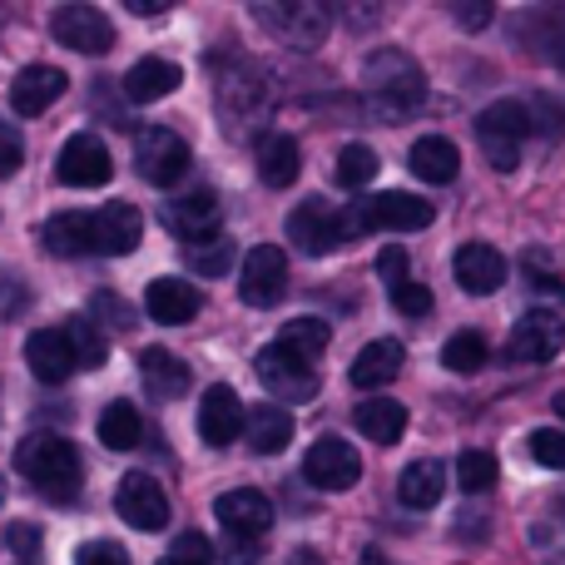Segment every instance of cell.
Returning <instances> with one entry per match:
<instances>
[{"label": "cell", "mask_w": 565, "mask_h": 565, "mask_svg": "<svg viewBox=\"0 0 565 565\" xmlns=\"http://www.w3.org/2000/svg\"><path fill=\"white\" fill-rule=\"evenodd\" d=\"M362 89H367V109L382 125H402L427 99V75L407 50L382 45L362 55Z\"/></svg>", "instance_id": "obj_1"}, {"label": "cell", "mask_w": 565, "mask_h": 565, "mask_svg": "<svg viewBox=\"0 0 565 565\" xmlns=\"http://www.w3.org/2000/svg\"><path fill=\"white\" fill-rule=\"evenodd\" d=\"M15 467L45 501H75L85 487V467H79L75 441L55 437V431H30L15 447Z\"/></svg>", "instance_id": "obj_2"}, {"label": "cell", "mask_w": 565, "mask_h": 565, "mask_svg": "<svg viewBox=\"0 0 565 565\" xmlns=\"http://www.w3.org/2000/svg\"><path fill=\"white\" fill-rule=\"evenodd\" d=\"M218 115H224L228 135H248L254 125H264L268 109H274V89H268V75L254 65V60H228L218 70Z\"/></svg>", "instance_id": "obj_3"}, {"label": "cell", "mask_w": 565, "mask_h": 565, "mask_svg": "<svg viewBox=\"0 0 565 565\" xmlns=\"http://www.w3.org/2000/svg\"><path fill=\"white\" fill-rule=\"evenodd\" d=\"M431 224V204L427 199H412L402 189H387L377 199H362V204L342 209L338 228H342V244L352 234H367V228H382V234H417V228Z\"/></svg>", "instance_id": "obj_4"}, {"label": "cell", "mask_w": 565, "mask_h": 565, "mask_svg": "<svg viewBox=\"0 0 565 565\" xmlns=\"http://www.w3.org/2000/svg\"><path fill=\"white\" fill-rule=\"evenodd\" d=\"M254 20L278 45H292V50H318L332 30V10L322 0H258Z\"/></svg>", "instance_id": "obj_5"}, {"label": "cell", "mask_w": 565, "mask_h": 565, "mask_svg": "<svg viewBox=\"0 0 565 565\" xmlns=\"http://www.w3.org/2000/svg\"><path fill=\"white\" fill-rule=\"evenodd\" d=\"M531 129H536V119H531V109L521 105V99H497V105L481 109L477 139H481V149H487L491 169L511 174V169L521 164V145H526Z\"/></svg>", "instance_id": "obj_6"}, {"label": "cell", "mask_w": 565, "mask_h": 565, "mask_svg": "<svg viewBox=\"0 0 565 565\" xmlns=\"http://www.w3.org/2000/svg\"><path fill=\"white\" fill-rule=\"evenodd\" d=\"M254 372H258V382H264L268 397L298 402V407L318 397V367H312L308 358H298V352H288L282 342H268V348H258Z\"/></svg>", "instance_id": "obj_7"}, {"label": "cell", "mask_w": 565, "mask_h": 565, "mask_svg": "<svg viewBox=\"0 0 565 565\" xmlns=\"http://www.w3.org/2000/svg\"><path fill=\"white\" fill-rule=\"evenodd\" d=\"M135 169H139V179H149L154 189L179 184V179L189 174V145L174 135V129H164V125L139 129V139H135Z\"/></svg>", "instance_id": "obj_8"}, {"label": "cell", "mask_w": 565, "mask_h": 565, "mask_svg": "<svg viewBox=\"0 0 565 565\" xmlns=\"http://www.w3.org/2000/svg\"><path fill=\"white\" fill-rule=\"evenodd\" d=\"M288 292V254L278 244H258L244 254V268H238V298L248 308H274V302Z\"/></svg>", "instance_id": "obj_9"}, {"label": "cell", "mask_w": 565, "mask_h": 565, "mask_svg": "<svg viewBox=\"0 0 565 565\" xmlns=\"http://www.w3.org/2000/svg\"><path fill=\"white\" fill-rule=\"evenodd\" d=\"M565 348V318L556 308H531L516 318V328H511L507 338V358L511 362H551L556 352Z\"/></svg>", "instance_id": "obj_10"}, {"label": "cell", "mask_w": 565, "mask_h": 565, "mask_svg": "<svg viewBox=\"0 0 565 565\" xmlns=\"http://www.w3.org/2000/svg\"><path fill=\"white\" fill-rule=\"evenodd\" d=\"M55 179L70 189H99L115 179V159L95 135H70L55 159Z\"/></svg>", "instance_id": "obj_11"}, {"label": "cell", "mask_w": 565, "mask_h": 565, "mask_svg": "<svg viewBox=\"0 0 565 565\" xmlns=\"http://www.w3.org/2000/svg\"><path fill=\"white\" fill-rule=\"evenodd\" d=\"M302 477L318 491H348V487H358V477H362V457L348 441L322 437V441H312L308 457H302Z\"/></svg>", "instance_id": "obj_12"}, {"label": "cell", "mask_w": 565, "mask_h": 565, "mask_svg": "<svg viewBox=\"0 0 565 565\" xmlns=\"http://www.w3.org/2000/svg\"><path fill=\"white\" fill-rule=\"evenodd\" d=\"M139 238H145V214L135 204H125V199L89 214V254H109V258L135 254Z\"/></svg>", "instance_id": "obj_13"}, {"label": "cell", "mask_w": 565, "mask_h": 565, "mask_svg": "<svg viewBox=\"0 0 565 565\" xmlns=\"http://www.w3.org/2000/svg\"><path fill=\"white\" fill-rule=\"evenodd\" d=\"M50 30H55L60 45L79 50V55H105L115 45V25H109V15L99 6H60Z\"/></svg>", "instance_id": "obj_14"}, {"label": "cell", "mask_w": 565, "mask_h": 565, "mask_svg": "<svg viewBox=\"0 0 565 565\" xmlns=\"http://www.w3.org/2000/svg\"><path fill=\"white\" fill-rule=\"evenodd\" d=\"M115 511L129 521L135 531H164L169 526V497L154 477L145 471H129L115 491Z\"/></svg>", "instance_id": "obj_15"}, {"label": "cell", "mask_w": 565, "mask_h": 565, "mask_svg": "<svg viewBox=\"0 0 565 565\" xmlns=\"http://www.w3.org/2000/svg\"><path fill=\"white\" fill-rule=\"evenodd\" d=\"M214 516L224 521L228 536L258 541V536H268V526H274V501L254 487H238V491H224V497L214 501Z\"/></svg>", "instance_id": "obj_16"}, {"label": "cell", "mask_w": 565, "mask_h": 565, "mask_svg": "<svg viewBox=\"0 0 565 565\" xmlns=\"http://www.w3.org/2000/svg\"><path fill=\"white\" fill-rule=\"evenodd\" d=\"M288 238L312 258L332 254V248L342 244V228H338V214H332L328 199H308V204L292 209L288 214Z\"/></svg>", "instance_id": "obj_17"}, {"label": "cell", "mask_w": 565, "mask_h": 565, "mask_svg": "<svg viewBox=\"0 0 565 565\" xmlns=\"http://www.w3.org/2000/svg\"><path fill=\"white\" fill-rule=\"evenodd\" d=\"M199 308H204V292H199L189 278H154L145 288V312L154 322H164V328H184V322H194Z\"/></svg>", "instance_id": "obj_18"}, {"label": "cell", "mask_w": 565, "mask_h": 565, "mask_svg": "<svg viewBox=\"0 0 565 565\" xmlns=\"http://www.w3.org/2000/svg\"><path fill=\"white\" fill-rule=\"evenodd\" d=\"M164 218H169L174 234L189 238V244H209V238H218V218H224V209H218L214 189H189V194H179L174 204H169Z\"/></svg>", "instance_id": "obj_19"}, {"label": "cell", "mask_w": 565, "mask_h": 565, "mask_svg": "<svg viewBox=\"0 0 565 565\" xmlns=\"http://www.w3.org/2000/svg\"><path fill=\"white\" fill-rule=\"evenodd\" d=\"M65 70H55V65H25L15 79H10V109L15 115H25V119H35V115H45L50 105H55L60 95H65Z\"/></svg>", "instance_id": "obj_20"}, {"label": "cell", "mask_w": 565, "mask_h": 565, "mask_svg": "<svg viewBox=\"0 0 565 565\" xmlns=\"http://www.w3.org/2000/svg\"><path fill=\"white\" fill-rule=\"evenodd\" d=\"M199 437L209 447H228L234 437H244V402L234 387H209L199 397Z\"/></svg>", "instance_id": "obj_21"}, {"label": "cell", "mask_w": 565, "mask_h": 565, "mask_svg": "<svg viewBox=\"0 0 565 565\" xmlns=\"http://www.w3.org/2000/svg\"><path fill=\"white\" fill-rule=\"evenodd\" d=\"M451 274L471 292V298H491V292L507 282V258L491 244H461L457 258H451Z\"/></svg>", "instance_id": "obj_22"}, {"label": "cell", "mask_w": 565, "mask_h": 565, "mask_svg": "<svg viewBox=\"0 0 565 565\" xmlns=\"http://www.w3.org/2000/svg\"><path fill=\"white\" fill-rule=\"evenodd\" d=\"M25 362H30V372H35L45 387H60V382L75 372V358H70V342H65V332L60 328L30 332L25 338Z\"/></svg>", "instance_id": "obj_23"}, {"label": "cell", "mask_w": 565, "mask_h": 565, "mask_svg": "<svg viewBox=\"0 0 565 565\" xmlns=\"http://www.w3.org/2000/svg\"><path fill=\"white\" fill-rule=\"evenodd\" d=\"M402 362H407V348L397 338H377L352 358V382L358 387H387L402 377Z\"/></svg>", "instance_id": "obj_24"}, {"label": "cell", "mask_w": 565, "mask_h": 565, "mask_svg": "<svg viewBox=\"0 0 565 565\" xmlns=\"http://www.w3.org/2000/svg\"><path fill=\"white\" fill-rule=\"evenodd\" d=\"M139 377H145L149 397L174 402V397H184V387H189V362H179L169 348H145L139 352Z\"/></svg>", "instance_id": "obj_25"}, {"label": "cell", "mask_w": 565, "mask_h": 565, "mask_svg": "<svg viewBox=\"0 0 565 565\" xmlns=\"http://www.w3.org/2000/svg\"><path fill=\"white\" fill-rule=\"evenodd\" d=\"M179 85H184V75H179V65H174V60H159V55L139 60V65L125 75V95L135 99V105H154V99L174 95Z\"/></svg>", "instance_id": "obj_26"}, {"label": "cell", "mask_w": 565, "mask_h": 565, "mask_svg": "<svg viewBox=\"0 0 565 565\" xmlns=\"http://www.w3.org/2000/svg\"><path fill=\"white\" fill-rule=\"evenodd\" d=\"M352 427H358L367 441H377V447H397L402 431H407V407L392 397H372L352 412Z\"/></svg>", "instance_id": "obj_27"}, {"label": "cell", "mask_w": 565, "mask_h": 565, "mask_svg": "<svg viewBox=\"0 0 565 565\" xmlns=\"http://www.w3.org/2000/svg\"><path fill=\"white\" fill-rule=\"evenodd\" d=\"M407 164H412V174H417L422 184H451V179H457V169H461V154H457V145H451V139L427 135V139H417V145H412Z\"/></svg>", "instance_id": "obj_28"}, {"label": "cell", "mask_w": 565, "mask_h": 565, "mask_svg": "<svg viewBox=\"0 0 565 565\" xmlns=\"http://www.w3.org/2000/svg\"><path fill=\"white\" fill-rule=\"evenodd\" d=\"M302 174V149L292 135H268L264 145H258V179H264L268 189H288L298 184Z\"/></svg>", "instance_id": "obj_29"}, {"label": "cell", "mask_w": 565, "mask_h": 565, "mask_svg": "<svg viewBox=\"0 0 565 565\" xmlns=\"http://www.w3.org/2000/svg\"><path fill=\"white\" fill-rule=\"evenodd\" d=\"M244 431H248V447H254L258 457H278V451L292 441V417H288V407L264 402V407L244 412Z\"/></svg>", "instance_id": "obj_30"}, {"label": "cell", "mask_w": 565, "mask_h": 565, "mask_svg": "<svg viewBox=\"0 0 565 565\" xmlns=\"http://www.w3.org/2000/svg\"><path fill=\"white\" fill-rule=\"evenodd\" d=\"M441 491H447V467H441V461H431V457L412 461V467L397 477V497H402V507H412V511L437 507Z\"/></svg>", "instance_id": "obj_31"}, {"label": "cell", "mask_w": 565, "mask_h": 565, "mask_svg": "<svg viewBox=\"0 0 565 565\" xmlns=\"http://www.w3.org/2000/svg\"><path fill=\"white\" fill-rule=\"evenodd\" d=\"M139 437H145V422H139L135 402H109L105 412H99V441H105L109 451H129L139 447Z\"/></svg>", "instance_id": "obj_32"}, {"label": "cell", "mask_w": 565, "mask_h": 565, "mask_svg": "<svg viewBox=\"0 0 565 565\" xmlns=\"http://www.w3.org/2000/svg\"><path fill=\"white\" fill-rule=\"evenodd\" d=\"M45 248L55 258H79L89 254V214H55L45 228H40Z\"/></svg>", "instance_id": "obj_33"}, {"label": "cell", "mask_w": 565, "mask_h": 565, "mask_svg": "<svg viewBox=\"0 0 565 565\" xmlns=\"http://www.w3.org/2000/svg\"><path fill=\"white\" fill-rule=\"evenodd\" d=\"M65 342H70V358H75V367H105V358H109V342H105V332L95 328L89 318H70L65 328Z\"/></svg>", "instance_id": "obj_34"}, {"label": "cell", "mask_w": 565, "mask_h": 565, "mask_svg": "<svg viewBox=\"0 0 565 565\" xmlns=\"http://www.w3.org/2000/svg\"><path fill=\"white\" fill-rule=\"evenodd\" d=\"M491 358L487 338L481 332H457V338H447V348H441V367L447 372H461V377H471V372H481Z\"/></svg>", "instance_id": "obj_35"}, {"label": "cell", "mask_w": 565, "mask_h": 565, "mask_svg": "<svg viewBox=\"0 0 565 565\" xmlns=\"http://www.w3.org/2000/svg\"><path fill=\"white\" fill-rule=\"evenodd\" d=\"M328 338H332L328 318H292V322H282V332H278L282 348L298 352V358H308V362L328 348Z\"/></svg>", "instance_id": "obj_36"}, {"label": "cell", "mask_w": 565, "mask_h": 565, "mask_svg": "<svg viewBox=\"0 0 565 565\" xmlns=\"http://www.w3.org/2000/svg\"><path fill=\"white\" fill-rule=\"evenodd\" d=\"M377 164H382V159L372 154L367 145H348L338 154V184L342 189H367L372 179H377Z\"/></svg>", "instance_id": "obj_37"}, {"label": "cell", "mask_w": 565, "mask_h": 565, "mask_svg": "<svg viewBox=\"0 0 565 565\" xmlns=\"http://www.w3.org/2000/svg\"><path fill=\"white\" fill-rule=\"evenodd\" d=\"M497 477H501V467H497V457L491 451H461V461H457V487L461 491H491L497 487Z\"/></svg>", "instance_id": "obj_38"}, {"label": "cell", "mask_w": 565, "mask_h": 565, "mask_svg": "<svg viewBox=\"0 0 565 565\" xmlns=\"http://www.w3.org/2000/svg\"><path fill=\"white\" fill-rule=\"evenodd\" d=\"M189 264H194V274L218 278L228 264H234V244H228L224 234H218V238H209V244H194V254H189Z\"/></svg>", "instance_id": "obj_39"}, {"label": "cell", "mask_w": 565, "mask_h": 565, "mask_svg": "<svg viewBox=\"0 0 565 565\" xmlns=\"http://www.w3.org/2000/svg\"><path fill=\"white\" fill-rule=\"evenodd\" d=\"M159 565H214V546H209L199 531H184V536L159 556Z\"/></svg>", "instance_id": "obj_40"}, {"label": "cell", "mask_w": 565, "mask_h": 565, "mask_svg": "<svg viewBox=\"0 0 565 565\" xmlns=\"http://www.w3.org/2000/svg\"><path fill=\"white\" fill-rule=\"evenodd\" d=\"M526 447H531V457H536L541 467L565 471V431H561V427H536Z\"/></svg>", "instance_id": "obj_41"}, {"label": "cell", "mask_w": 565, "mask_h": 565, "mask_svg": "<svg viewBox=\"0 0 565 565\" xmlns=\"http://www.w3.org/2000/svg\"><path fill=\"white\" fill-rule=\"evenodd\" d=\"M387 292H392V308H397L402 318H427V312H431V292L422 288L417 278L397 282V288H387Z\"/></svg>", "instance_id": "obj_42"}, {"label": "cell", "mask_w": 565, "mask_h": 565, "mask_svg": "<svg viewBox=\"0 0 565 565\" xmlns=\"http://www.w3.org/2000/svg\"><path fill=\"white\" fill-rule=\"evenodd\" d=\"M20 164H25V139L10 119H0V179H10Z\"/></svg>", "instance_id": "obj_43"}, {"label": "cell", "mask_w": 565, "mask_h": 565, "mask_svg": "<svg viewBox=\"0 0 565 565\" xmlns=\"http://www.w3.org/2000/svg\"><path fill=\"white\" fill-rule=\"evenodd\" d=\"M377 278L387 282V288H397V282H407V248L402 244H387V248H377Z\"/></svg>", "instance_id": "obj_44"}, {"label": "cell", "mask_w": 565, "mask_h": 565, "mask_svg": "<svg viewBox=\"0 0 565 565\" xmlns=\"http://www.w3.org/2000/svg\"><path fill=\"white\" fill-rule=\"evenodd\" d=\"M75 565H129V556L115 541H85V546L75 551Z\"/></svg>", "instance_id": "obj_45"}, {"label": "cell", "mask_w": 565, "mask_h": 565, "mask_svg": "<svg viewBox=\"0 0 565 565\" xmlns=\"http://www.w3.org/2000/svg\"><path fill=\"white\" fill-rule=\"evenodd\" d=\"M95 312H109V328H115V332H125L129 328V322H135V312H129V302H119L115 298V292H99V298H95Z\"/></svg>", "instance_id": "obj_46"}, {"label": "cell", "mask_w": 565, "mask_h": 565, "mask_svg": "<svg viewBox=\"0 0 565 565\" xmlns=\"http://www.w3.org/2000/svg\"><path fill=\"white\" fill-rule=\"evenodd\" d=\"M218 556H224V565H254L258 561V541H228L224 551H218Z\"/></svg>", "instance_id": "obj_47"}, {"label": "cell", "mask_w": 565, "mask_h": 565, "mask_svg": "<svg viewBox=\"0 0 565 565\" xmlns=\"http://www.w3.org/2000/svg\"><path fill=\"white\" fill-rule=\"evenodd\" d=\"M457 20H461L467 30H481V25L491 20V6H457Z\"/></svg>", "instance_id": "obj_48"}, {"label": "cell", "mask_w": 565, "mask_h": 565, "mask_svg": "<svg viewBox=\"0 0 565 565\" xmlns=\"http://www.w3.org/2000/svg\"><path fill=\"white\" fill-rule=\"evenodd\" d=\"M10 546H15L20 556H30V551L40 546V536H35V531H30V526H10Z\"/></svg>", "instance_id": "obj_49"}, {"label": "cell", "mask_w": 565, "mask_h": 565, "mask_svg": "<svg viewBox=\"0 0 565 565\" xmlns=\"http://www.w3.org/2000/svg\"><path fill=\"white\" fill-rule=\"evenodd\" d=\"M129 10H135V15H159L164 0H129Z\"/></svg>", "instance_id": "obj_50"}, {"label": "cell", "mask_w": 565, "mask_h": 565, "mask_svg": "<svg viewBox=\"0 0 565 565\" xmlns=\"http://www.w3.org/2000/svg\"><path fill=\"white\" fill-rule=\"evenodd\" d=\"M362 565H392L387 556H377V551H367V556H362Z\"/></svg>", "instance_id": "obj_51"}, {"label": "cell", "mask_w": 565, "mask_h": 565, "mask_svg": "<svg viewBox=\"0 0 565 565\" xmlns=\"http://www.w3.org/2000/svg\"><path fill=\"white\" fill-rule=\"evenodd\" d=\"M556 412H561V417H565V392H556Z\"/></svg>", "instance_id": "obj_52"}, {"label": "cell", "mask_w": 565, "mask_h": 565, "mask_svg": "<svg viewBox=\"0 0 565 565\" xmlns=\"http://www.w3.org/2000/svg\"><path fill=\"white\" fill-rule=\"evenodd\" d=\"M556 511H561V521H565V497H561V501H556Z\"/></svg>", "instance_id": "obj_53"}, {"label": "cell", "mask_w": 565, "mask_h": 565, "mask_svg": "<svg viewBox=\"0 0 565 565\" xmlns=\"http://www.w3.org/2000/svg\"><path fill=\"white\" fill-rule=\"evenodd\" d=\"M0 501H6V481H0Z\"/></svg>", "instance_id": "obj_54"}]
</instances>
